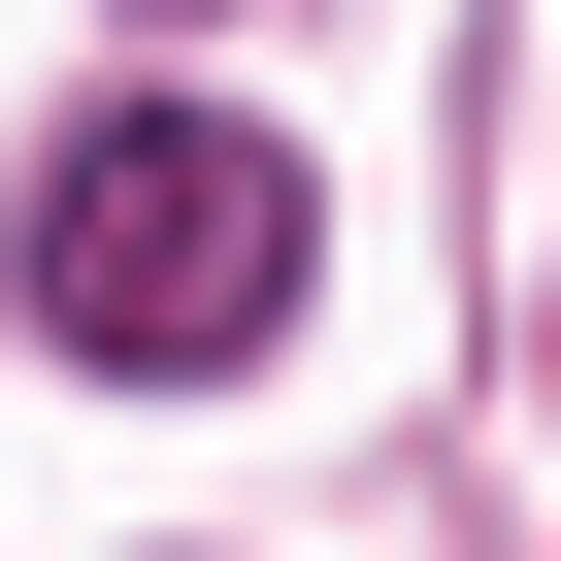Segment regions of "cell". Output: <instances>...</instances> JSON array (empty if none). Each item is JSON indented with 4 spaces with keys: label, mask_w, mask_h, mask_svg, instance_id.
I'll return each mask as SVG.
<instances>
[{
    "label": "cell",
    "mask_w": 561,
    "mask_h": 561,
    "mask_svg": "<svg viewBox=\"0 0 561 561\" xmlns=\"http://www.w3.org/2000/svg\"><path fill=\"white\" fill-rule=\"evenodd\" d=\"M34 331L133 364V397L264 364V331H298V165H264L231 100H100V133L34 165Z\"/></svg>",
    "instance_id": "obj_1"
}]
</instances>
